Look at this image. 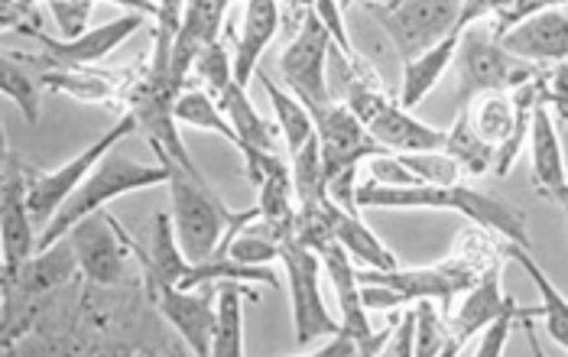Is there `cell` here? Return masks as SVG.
Segmentation results:
<instances>
[{"instance_id": "34", "label": "cell", "mask_w": 568, "mask_h": 357, "mask_svg": "<svg viewBox=\"0 0 568 357\" xmlns=\"http://www.w3.org/2000/svg\"><path fill=\"white\" fill-rule=\"evenodd\" d=\"M45 7H49L62 40H75V37L88 33V20H91V10H94V0H45Z\"/></svg>"}, {"instance_id": "33", "label": "cell", "mask_w": 568, "mask_h": 357, "mask_svg": "<svg viewBox=\"0 0 568 357\" xmlns=\"http://www.w3.org/2000/svg\"><path fill=\"white\" fill-rule=\"evenodd\" d=\"M536 94L549 111H556V124L568 121V59L542 65L536 75Z\"/></svg>"}, {"instance_id": "8", "label": "cell", "mask_w": 568, "mask_h": 357, "mask_svg": "<svg viewBox=\"0 0 568 357\" xmlns=\"http://www.w3.org/2000/svg\"><path fill=\"white\" fill-rule=\"evenodd\" d=\"M131 134H136V118H133L131 111H124L108 134H101V140H94L88 150H82L79 156H72L69 163H62L59 170H52V173H40L33 166L27 170V205H30V215H33L37 231H43L45 224L55 218V212L85 182L88 173L104 160V153L111 146L124 143Z\"/></svg>"}, {"instance_id": "18", "label": "cell", "mask_w": 568, "mask_h": 357, "mask_svg": "<svg viewBox=\"0 0 568 357\" xmlns=\"http://www.w3.org/2000/svg\"><path fill=\"white\" fill-rule=\"evenodd\" d=\"M231 3H237V0H185L182 27H179V37H175L173 49L175 85L185 89V85H189V75H192L195 55H199L205 45L219 43L221 27H224V17H227Z\"/></svg>"}, {"instance_id": "30", "label": "cell", "mask_w": 568, "mask_h": 357, "mask_svg": "<svg viewBox=\"0 0 568 357\" xmlns=\"http://www.w3.org/2000/svg\"><path fill=\"white\" fill-rule=\"evenodd\" d=\"M416 357H452L462 355L448 315L438 313L442 306H436V299H416Z\"/></svg>"}, {"instance_id": "2", "label": "cell", "mask_w": 568, "mask_h": 357, "mask_svg": "<svg viewBox=\"0 0 568 357\" xmlns=\"http://www.w3.org/2000/svg\"><path fill=\"white\" fill-rule=\"evenodd\" d=\"M170 182V166L166 163H140L128 156L118 146H111L104 153V160L91 170L85 176V182L65 198V205L55 212V218L45 224L37 237V251H45L52 247L55 241L69 237V231L75 224L88 218L91 212H101L108 202L121 198V195H131V192H143V188H153V185H166Z\"/></svg>"}, {"instance_id": "7", "label": "cell", "mask_w": 568, "mask_h": 357, "mask_svg": "<svg viewBox=\"0 0 568 357\" xmlns=\"http://www.w3.org/2000/svg\"><path fill=\"white\" fill-rule=\"evenodd\" d=\"M280 261L286 267V283H290L296 348L308 355L315 348V341H322L342 328V318H335L325 306V296H322V269L325 267H322L318 251H312L303 241L290 237V241H283Z\"/></svg>"}, {"instance_id": "42", "label": "cell", "mask_w": 568, "mask_h": 357, "mask_svg": "<svg viewBox=\"0 0 568 357\" xmlns=\"http://www.w3.org/2000/svg\"><path fill=\"white\" fill-rule=\"evenodd\" d=\"M556 128H559V143H562V156H566V166H568V121H559Z\"/></svg>"}, {"instance_id": "21", "label": "cell", "mask_w": 568, "mask_h": 357, "mask_svg": "<svg viewBox=\"0 0 568 357\" xmlns=\"http://www.w3.org/2000/svg\"><path fill=\"white\" fill-rule=\"evenodd\" d=\"M280 33V0H244L241 33L234 43V79L247 89L261 69V55Z\"/></svg>"}, {"instance_id": "13", "label": "cell", "mask_w": 568, "mask_h": 357, "mask_svg": "<svg viewBox=\"0 0 568 357\" xmlns=\"http://www.w3.org/2000/svg\"><path fill=\"white\" fill-rule=\"evenodd\" d=\"M146 23V13L128 10L124 17L91 27L88 33L75 37V40H62V37H49L43 30H37L33 23H20L17 33L30 37L33 43H40V59L49 65H72V69H85V65H98L101 59H108L121 43H128L133 33Z\"/></svg>"}, {"instance_id": "36", "label": "cell", "mask_w": 568, "mask_h": 357, "mask_svg": "<svg viewBox=\"0 0 568 357\" xmlns=\"http://www.w3.org/2000/svg\"><path fill=\"white\" fill-rule=\"evenodd\" d=\"M312 10H315V17L328 27V33H332V40L335 45L351 55V59H357V52H354V45L348 40V27H345V7H342V0H315L312 3Z\"/></svg>"}, {"instance_id": "14", "label": "cell", "mask_w": 568, "mask_h": 357, "mask_svg": "<svg viewBox=\"0 0 568 357\" xmlns=\"http://www.w3.org/2000/svg\"><path fill=\"white\" fill-rule=\"evenodd\" d=\"M82 276V264H79V254H75V244L69 237L55 241L52 247L37 251L20 276L13 279V286L0 289V299H3V315H0V328L13 322V315L23 313V306L30 309L37 299L49 296L52 289L59 286H69Z\"/></svg>"}, {"instance_id": "45", "label": "cell", "mask_w": 568, "mask_h": 357, "mask_svg": "<svg viewBox=\"0 0 568 357\" xmlns=\"http://www.w3.org/2000/svg\"><path fill=\"white\" fill-rule=\"evenodd\" d=\"M484 3H487V7H490V13H494V7H497L500 0H484Z\"/></svg>"}, {"instance_id": "20", "label": "cell", "mask_w": 568, "mask_h": 357, "mask_svg": "<svg viewBox=\"0 0 568 357\" xmlns=\"http://www.w3.org/2000/svg\"><path fill=\"white\" fill-rule=\"evenodd\" d=\"M500 273H504V257L484 269L481 279L471 289H465L462 299L448 309V325H452V335H455L462 351H468V341L475 335H481L484 328L497 318V313L504 309V303H507Z\"/></svg>"}, {"instance_id": "26", "label": "cell", "mask_w": 568, "mask_h": 357, "mask_svg": "<svg viewBox=\"0 0 568 357\" xmlns=\"http://www.w3.org/2000/svg\"><path fill=\"white\" fill-rule=\"evenodd\" d=\"M254 79L261 82L263 91H266V98H270V104H273V114H276V124H280V134H283V146H286V156H293V153H300L303 146H306L308 140L315 136V121H312V111H308L306 104L293 94V91L280 89L263 69L254 72Z\"/></svg>"}, {"instance_id": "12", "label": "cell", "mask_w": 568, "mask_h": 357, "mask_svg": "<svg viewBox=\"0 0 568 357\" xmlns=\"http://www.w3.org/2000/svg\"><path fill=\"white\" fill-rule=\"evenodd\" d=\"M27 170L13 153L3 160V212H0V247H3V264H0V289L13 286L23 264L37 254V224L27 205Z\"/></svg>"}, {"instance_id": "25", "label": "cell", "mask_w": 568, "mask_h": 357, "mask_svg": "<svg viewBox=\"0 0 568 357\" xmlns=\"http://www.w3.org/2000/svg\"><path fill=\"white\" fill-rule=\"evenodd\" d=\"M507 257H514V261L526 269V276L532 279V286L539 289V318H542V325H546V335H549L562 351H568V296H562L559 286L549 279V273L529 257V247L507 244Z\"/></svg>"}, {"instance_id": "4", "label": "cell", "mask_w": 568, "mask_h": 357, "mask_svg": "<svg viewBox=\"0 0 568 357\" xmlns=\"http://www.w3.org/2000/svg\"><path fill=\"white\" fill-rule=\"evenodd\" d=\"M381 30L390 37L403 62L433 49L455 30H468L478 20H490L484 0H384L364 7Z\"/></svg>"}, {"instance_id": "10", "label": "cell", "mask_w": 568, "mask_h": 357, "mask_svg": "<svg viewBox=\"0 0 568 357\" xmlns=\"http://www.w3.org/2000/svg\"><path fill=\"white\" fill-rule=\"evenodd\" d=\"M332 33L328 27L315 17V10H306L300 20L296 37L280 55V72L283 85L293 91L306 108H322L332 101L328 91V52H332Z\"/></svg>"}, {"instance_id": "27", "label": "cell", "mask_w": 568, "mask_h": 357, "mask_svg": "<svg viewBox=\"0 0 568 357\" xmlns=\"http://www.w3.org/2000/svg\"><path fill=\"white\" fill-rule=\"evenodd\" d=\"M244 296H254L244 283L224 279L219 283V296H215V345L212 357H241L244 355Z\"/></svg>"}, {"instance_id": "9", "label": "cell", "mask_w": 568, "mask_h": 357, "mask_svg": "<svg viewBox=\"0 0 568 357\" xmlns=\"http://www.w3.org/2000/svg\"><path fill=\"white\" fill-rule=\"evenodd\" d=\"M146 296L160 309V315L175 328V335L185 341V348L195 357H212L215 345V296L219 283L195 286V289H179L173 283H163L160 276L143 269Z\"/></svg>"}, {"instance_id": "19", "label": "cell", "mask_w": 568, "mask_h": 357, "mask_svg": "<svg viewBox=\"0 0 568 357\" xmlns=\"http://www.w3.org/2000/svg\"><path fill=\"white\" fill-rule=\"evenodd\" d=\"M497 40L517 59H526L532 65H552V62L568 59V17L559 7H552V10L532 13L529 20L517 23Z\"/></svg>"}, {"instance_id": "17", "label": "cell", "mask_w": 568, "mask_h": 357, "mask_svg": "<svg viewBox=\"0 0 568 357\" xmlns=\"http://www.w3.org/2000/svg\"><path fill=\"white\" fill-rule=\"evenodd\" d=\"M529 170H532V188L536 195L562 205L568 222V166L559 143V128L552 111L536 101L532 108V124H529Z\"/></svg>"}, {"instance_id": "46", "label": "cell", "mask_w": 568, "mask_h": 357, "mask_svg": "<svg viewBox=\"0 0 568 357\" xmlns=\"http://www.w3.org/2000/svg\"><path fill=\"white\" fill-rule=\"evenodd\" d=\"M153 3H156V0H153Z\"/></svg>"}, {"instance_id": "39", "label": "cell", "mask_w": 568, "mask_h": 357, "mask_svg": "<svg viewBox=\"0 0 568 357\" xmlns=\"http://www.w3.org/2000/svg\"><path fill=\"white\" fill-rule=\"evenodd\" d=\"M308 355H318V357H361V345H357V338L351 335L348 328L342 325L335 335H328L325 338V345H318V348H312Z\"/></svg>"}, {"instance_id": "41", "label": "cell", "mask_w": 568, "mask_h": 357, "mask_svg": "<svg viewBox=\"0 0 568 357\" xmlns=\"http://www.w3.org/2000/svg\"><path fill=\"white\" fill-rule=\"evenodd\" d=\"M118 7H128V10H136V13H146V17H156V3L153 0H111Z\"/></svg>"}, {"instance_id": "15", "label": "cell", "mask_w": 568, "mask_h": 357, "mask_svg": "<svg viewBox=\"0 0 568 357\" xmlns=\"http://www.w3.org/2000/svg\"><path fill=\"white\" fill-rule=\"evenodd\" d=\"M69 241L75 244L82 276L91 286H121L128 276V234L124 227L104 212H91L88 218L69 231Z\"/></svg>"}, {"instance_id": "11", "label": "cell", "mask_w": 568, "mask_h": 357, "mask_svg": "<svg viewBox=\"0 0 568 357\" xmlns=\"http://www.w3.org/2000/svg\"><path fill=\"white\" fill-rule=\"evenodd\" d=\"M308 111H312V121H315L325 182L335 176H345V173H357L361 163H367L371 156L390 153L371 136V131L361 124V118L351 111L345 101H328V104L308 108Z\"/></svg>"}, {"instance_id": "44", "label": "cell", "mask_w": 568, "mask_h": 357, "mask_svg": "<svg viewBox=\"0 0 568 357\" xmlns=\"http://www.w3.org/2000/svg\"><path fill=\"white\" fill-rule=\"evenodd\" d=\"M354 3L367 7V3H384V0H342V7H354Z\"/></svg>"}, {"instance_id": "32", "label": "cell", "mask_w": 568, "mask_h": 357, "mask_svg": "<svg viewBox=\"0 0 568 357\" xmlns=\"http://www.w3.org/2000/svg\"><path fill=\"white\" fill-rule=\"evenodd\" d=\"M529 315H539V309H524V306H517V299L514 296H507V303H504V309L497 313V318L487 325L481 332V341H478V348H475V355L478 357H500L507 351V338H510V328H514V322L520 318L526 322Z\"/></svg>"}, {"instance_id": "31", "label": "cell", "mask_w": 568, "mask_h": 357, "mask_svg": "<svg viewBox=\"0 0 568 357\" xmlns=\"http://www.w3.org/2000/svg\"><path fill=\"white\" fill-rule=\"evenodd\" d=\"M396 156L403 160V166L419 182H429V185H455L465 178L458 160L448 156L445 150H419V153H396Z\"/></svg>"}, {"instance_id": "6", "label": "cell", "mask_w": 568, "mask_h": 357, "mask_svg": "<svg viewBox=\"0 0 568 357\" xmlns=\"http://www.w3.org/2000/svg\"><path fill=\"white\" fill-rule=\"evenodd\" d=\"M455 69H458V108L468 104L481 91L524 89L542 72V65H532L526 59H517L514 52H507L497 40V33L484 27V20L471 23L462 33Z\"/></svg>"}, {"instance_id": "35", "label": "cell", "mask_w": 568, "mask_h": 357, "mask_svg": "<svg viewBox=\"0 0 568 357\" xmlns=\"http://www.w3.org/2000/svg\"><path fill=\"white\" fill-rule=\"evenodd\" d=\"M566 0H500L490 13L494 20V33L504 37L507 30H514L517 23L529 20L532 13H542V10H552V7H562Z\"/></svg>"}, {"instance_id": "37", "label": "cell", "mask_w": 568, "mask_h": 357, "mask_svg": "<svg viewBox=\"0 0 568 357\" xmlns=\"http://www.w3.org/2000/svg\"><path fill=\"white\" fill-rule=\"evenodd\" d=\"M367 173H371V182H377V185H419V178L403 166V160L396 153L371 156Z\"/></svg>"}, {"instance_id": "23", "label": "cell", "mask_w": 568, "mask_h": 357, "mask_svg": "<svg viewBox=\"0 0 568 357\" xmlns=\"http://www.w3.org/2000/svg\"><path fill=\"white\" fill-rule=\"evenodd\" d=\"M332 234H335V241L348 251L351 257H354V264H361V267H371V269H396L399 267V261H396V254L367 227V224L361 222V215L357 212H348V208H342L338 202H335V208H332Z\"/></svg>"}, {"instance_id": "29", "label": "cell", "mask_w": 568, "mask_h": 357, "mask_svg": "<svg viewBox=\"0 0 568 357\" xmlns=\"http://www.w3.org/2000/svg\"><path fill=\"white\" fill-rule=\"evenodd\" d=\"M445 153L458 160V166H462L465 176L494 173V163H497L494 146H487L481 136L475 134V128L468 124V118H465L462 111H458L455 124L445 131Z\"/></svg>"}, {"instance_id": "28", "label": "cell", "mask_w": 568, "mask_h": 357, "mask_svg": "<svg viewBox=\"0 0 568 357\" xmlns=\"http://www.w3.org/2000/svg\"><path fill=\"white\" fill-rule=\"evenodd\" d=\"M0 89L23 111V118L30 124L40 121V98H43L40 72H37V65H30L23 55H17L10 49L0 59Z\"/></svg>"}, {"instance_id": "3", "label": "cell", "mask_w": 568, "mask_h": 357, "mask_svg": "<svg viewBox=\"0 0 568 357\" xmlns=\"http://www.w3.org/2000/svg\"><path fill=\"white\" fill-rule=\"evenodd\" d=\"M170 166V198H173V224L175 237L182 254L189 257V264H205L219 254L221 241L227 234V227L241 224L247 227L251 222L261 218V208H247V212H231L219 195L209 188L205 176H192L182 166Z\"/></svg>"}, {"instance_id": "22", "label": "cell", "mask_w": 568, "mask_h": 357, "mask_svg": "<svg viewBox=\"0 0 568 357\" xmlns=\"http://www.w3.org/2000/svg\"><path fill=\"white\" fill-rule=\"evenodd\" d=\"M462 33H465V30H455L452 37H445V40L433 45V49H426V52H419L416 59L403 62L399 104H403L406 111H416V108L429 98V91L436 89L438 82H442V75L455 65Z\"/></svg>"}, {"instance_id": "5", "label": "cell", "mask_w": 568, "mask_h": 357, "mask_svg": "<svg viewBox=\"0 0 568 357\" xmlns=\"http://www.w3.org/2000/svg\"><path fill=\"white\" fill-rule=\"evenodd\" d=\"M536 79L517 91H481L458 111L468 118L475 134L481 136L487 146H494L497 163L494 176H507L514 163L520 160V150L529 140V124H532V108H536Z\"/></svg>"}, {"instance_id": "1", "label": "cell", "mask_w": 568, "mask_h": 357, "mask_svg": "<svg viewBox=\"0 0 568 357\" xmlns=\"http://www.w3.org/2000/svg\"><path fill=\"white\" fill-rule=\"evenodd\" d=\"M357 205L361 208H429V212H458L468 222L481 224L484 231H494L507 237L510 244L529 247V231H526V212L514 208L510 202L481 192L475 185L455 182V185H377L364 182L357 188Z\"/></svg>"}, {"instance_id": "43", "label": "cell", "mask_w": 568, "mask_h": 357, "mask_svg": "<svg viewBox=\"0 0 568 357\" xmlns=\"http://www.w3.org/2000/svg\"><path fill=\"white\" fill-rule=\"evenodd\" d=\"M286 3L300 13V10H312V3H315V0H286Z\"/></svg>"}, {"instance_id": "16", "label": "cell", "mask_w": 568, "mask_h": 357, "mask_svg": "<svg viewBox=\"0 0 568 357\" xmlns=\"http://www.w3.org/2000/svg\"><path fill=\"white\" fill-rule=\"evenodd\" d=\"M322 257V267L328 273L332 286H335V299H338V313H342V325L348 328L351 335L357 338L361 345V357H377L384 355L387 341H390V332L394 328H371L367 322V306H364V293H361V279H357V264L348 251L332 241L318 251Z\"/></svg>"}, {"instance_id": "38", "label": "cell", "mask_w": 568, "mask_h": 357, "mask_svg": "<svg viewBox=\"0 0 568 357\" xmlns=\"http://www.w3.org/2000/svg\"><path fill=\"white\" fill-rule=\"evenodd\" d=\"M384 355L390 357H413L416 355V309L399 315V322L390 332V341L384 348Z\"/></svg>"}, {"instance_id": "24", "label": "cell", "mask_w": 568, "mask_h": 357, "mask_svg": "<svg viewBox=\"0 0 568 357\" xmlns=\"http://www.w3.org/2000/svg\"><path fill=\"white\" fill-rule=\"evenodd\" d=\"M212 94V91H209ZM221 104V111L227 114V121L234 124V131L241 134V140L247 146H257V150H266V153H276V143H280V124H270L257 114V108L251 104L247 98V89L234 79L231 85H224L221 91L212 94Z\"/></svg>"}, {"instance_id": "40", "label": "cell", "mask_w": 568, "mask_h": 357, "mask_svg": "<svg viewBox=\"0 0 568 357\" xmlns=\"http://www.w3.org/2000/svg\"><path fill=\"white\" fill-rule=\"evenodd\" d=\"M33 3L37 0H0V23H3V30H17L20 23H33L37 27Z\"/></svg>"}]
</instances>
